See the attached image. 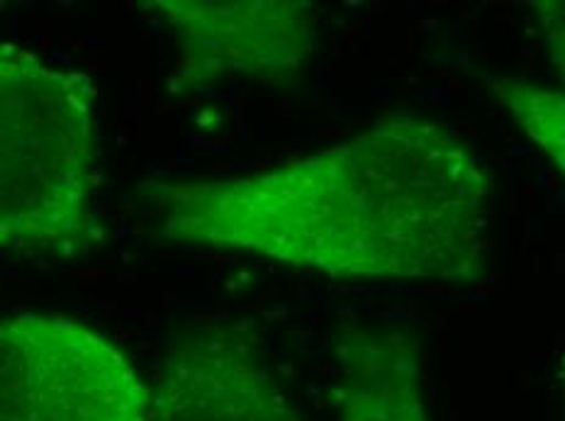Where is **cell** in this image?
<instances>
[{
	"instance_id": "1",
	"label": "cell",
	"mask_w": 565,
	"mask_h": 421,
	"mask_svg": "<svg viewBox=\"0 0 565 421\" xmlns=\"http://www.w3.org/2000/svg\"><path fill=\"white\" fill-rule=\"evenodd\" d=\"M147 193L183 247L339 280L473 283L488 268L490 175L454 130L412 112L262 173Z\"/></svg>"
},
{
	"instance_id": "3",
	"label": "cell",
	"mask_w": 565,
	"mask_h": 421,
	"mask_svg": "<svg viewBox=\"0 0 565 421\" xmlns=\"http://www.w3.org/2000/svg\"><path fill=\"white\" fill-rule=\"evenodd\" d=\"M149 388L103 334L58 314L0 320V421H141Z\"/></svg>"
},
{
	"instance_id": "4",
	"label": "cell",
	"mask_w": 565,
	"mask_h": 421,
	"mask_svg": "<svg viewBox=\"0 0 565 421\" xmlns=\"http://www.w3.org/2000/svg\"><path fill=\"white\" fill-rule=\"evenodd\" d=\"M141 8L175 34L179 90L222 80L290 86L317 50L320 13L302 0H149Z\"/></svg>"
},
{
	"instance_id": "9",
	"label": "cell",
	"mask_w": 565,
	"mask_h": 421,
	"mask_svg": "<svg viewBox=\"0 0 565 421\" xmlns=\"http://www.w3.org/2000/svg\"><path fill=\"white\" fill-rule=\"evenodd\" d=\"M0 8H3V3H0Z\"/></svg>"
},
{
	"instance_id": "8",
	"label": "cell",
	"mask_w": 565,
	"mask_h": 421,
	"mask_svg": "<svg viewBox=\"0 0 565 421\" xmlns=\"http://www.w3.org/2000/svg\"><path fill=\"white\" fill-rule=\"evenodd\" d=\"M532 8L544 32L551 64L556 66L561 86L565 88V0H541L532 3Z\"/></svg>"
},
{
	"instance_id": "5",
	"label": "cell",
	"mask_w": 565,
	"mask_h": 421,
	"mask_svg": "<svg viewBox=\"0 0 565 421\" xmlns=\"http://www.w3.org/2000/svg\"><path fill=\"white\" fill-rule=\"evenodd\" d=\"M141 421H302L239 324H203L179 336Z\"/></svg>"
},
{
	"instance_id": "7",
	"label": "cell",
	"mask_w": 565,
	"mask_h": 421,
	"mask_svg": "<svg viewBox=\"0 0 565 421\" xmlns=\"http://www.w3.org/2000/svg\"><path fill=\"white\" fill-rule=\"evenodd\" d=\"M486 88L512 115L520 132L565 179V90L510 76H490L486 78Z\"/></svg>"
},
{
	"instance_id": "6",
	"label": "cell",
	"mask_w": 565,
	"mask_h": 421,
	"mask_svg": "<svg viewBox=\"0 0 565 421\" xmlns=\"http://www.w3.org/2000/svg\"><path fill=\"white\" fill-rule=\"evenodd\" d=\"M339 421H427L417 342L403 332L339 338Z\"/></svg>"
},
{
	"instance_id": "2",
	"label": "cell",
	"mask_w": 565,
	"mask_h": 421,
	"mask_svg": "<svg viewBox=\"0 0 565 421\" xmlns=\"http://www.w3.org/2000/svg\"><path fill=\"white\" fill-rule=\"evenodd\" d=\"M96 86L30 50L0 44V249H98Z\"/></svg>"
}]
</instances>
